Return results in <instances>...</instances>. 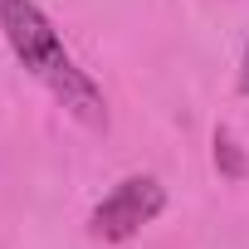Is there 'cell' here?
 <instances>
[{
    "mask_svg": "<svg viewBox=\"0 0 249 249\" xmlns=\"http://www.w3.org/2000/svg\"><path fill=\"white\" fill-rule=\"evenodd\" d=\"M0 30H5L10 54L83 122V127H107V98L103 88L73 64V54L64 49L59 30L49 25V15L35 0H0Z\"/></svg>",
    "mask_w": 249,
    "mask_h": 249,
    "instance_id": "obj_1",
    "label": "cell"
},
{
    "mask_svg": "<svg viewBox=\"0 0 249 249\" xmlns=\"http://www.w3.org/2000/svg\"><path fill=\"white\" fill-rule=\"evenodd\" d=\"M166 210V191L157 176H127V181H117L88 215V234L103 239V244H122V239H132L142 225H152L157 215Z\"/></svg>",
    "mask_w": 249,
    "mask_h": 249,
    "instance_id": "obj_2",
    "label": "cell"
},
{
    "mask_svg": "<svg viewBox=\"0 0 249 249\" xmlns=\"http://www.w3.org/2000/svg\"><path fill=\"white\" fill-rule=\"evenodd\" d=\"M215 171L225 176V181H244L249 176V157H244V147L234 142V132H215Z\"/></svg>",
    "mask_w": 249,
    "mask_h": 249,
    "instance_id": "obj_3",
    "label": "cell"
},
{
    "mask_svg": "<svg viewBox=\"0 0 249 249\" xmlns=\"http://www.w3.org/2000/svg\"><path fill=\"white\" fill-rule=\"evenodd\" d=\"M239 93H249V44H244V59H239Z\"/></svg>",
    "mask_w": 249,
    "mask_h": 249,
    "instance_id": "obj_4",
    "label": "cell"
}]
</instances>
